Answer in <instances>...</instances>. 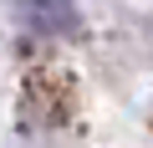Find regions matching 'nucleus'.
<instances>
[{
    "mask_svg": "<svg viewBox=\"0 0 153 148\" xmlns=\"http://www.w3.org/2000/svg\"><path fill=\"white\" fill-rule=\"evenodd\" d=\"M26 5H31L41 31H51V36H71L76 31V0H26Z\"/></svg>",
    "mask_w": 153,
    "mask_h": 148,
    "instance_id": "1",
    "label": "nucleus"
}]
</instances>
